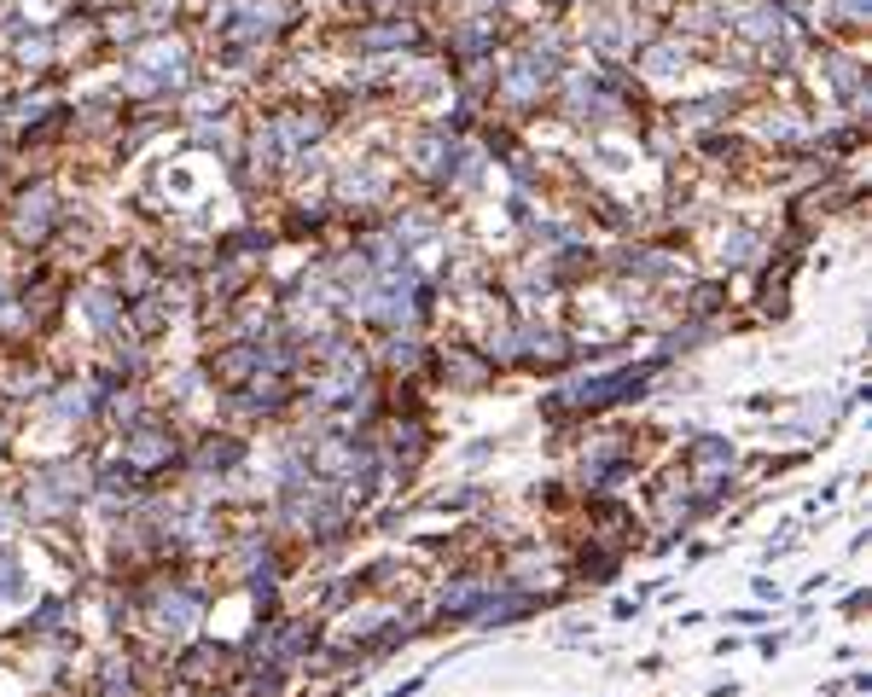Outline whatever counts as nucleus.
I'll use <instances>...</instances> for the list:
<instances>
[{
    "label": "nucleus",
    "instance_id": "obj_1",
    "mask_svg": "<svg viewBox=\"0 0 872 697\" xmlns=\"http://www.w3.org/2000/svg\"><path fill=\"white\" fill-rule=\"evenodd\" d=\"M82 488H88V476H82L76 465H47V471L30 476V494H23V506L47 518V511H58V506H70V500H82Z\"/></svg>",
    "mask_w": 872,
    "mask_h": 697
},
{
    "label": "nucleus",
    "instance_id": "obj_2",
    "mask_svg": "<svg viewBox=\"0 0 872 697\" xmlns=\"http://www.w3.org/2000/svg\"><path fill=\"white\" fill-rule=\"evenodd\" d=\"M47 227H53V187H35L30 198L18 204V232L23 239H41Z\"/></svg>",
    "mask_w": 872,
    "mask_h": 697
},
{
    "label": "nucleus",
    "instance_id": "obj_3",
    "mask_svg": "<svg viewBox=\"0 0 872 697\" xmlns=\"http://www.w3.org/2000/svg\"><path fill=\"white\" fill-rule=\"evenodd\" d=\"M192 622H198V598H192V593H175V598L157 605V628H163V633H187Z\"/></svg>",
    "mask_w": 872,
    "mask_h": 697
},
{
    "label": "nucleus",
    "instance_id": "obj_4",
    "mask_svg": "<svg viewBox=\"0 0 872 697\" xmlns=\"http://www.w3.org/2000/svg\"><path fill=\"white\" fill-rule=\"evenodd\" d=\"M692 465H698L704 476H716V471H727V465H733V448L721 442V436H704V442L692 448Z\"/></svg>",
    "mask_w": 872,
    "mask_h": 697
},
{
    "label": "nucleus",
    "instance_id": "obj_5",
    "mask_svg": "<svg viewBox=\"0 0 872 697\" xmlns=\"http://www.w3.org/2000/svg\"><path fill=\"white\" fill-rule=\"evenodd\" d=\"M128 459H134V465H163V459H169V436L140 431V436L128 442Z\"/></svg>",
    "mask_w": 872,
    "mask_h": 697
},
{
    "label": "nucleus",
    "instance_id": "obj_6",
    "mask_svg": "<svg viewBox=\"0 0 872 697\" xmlns=\"http://www.w3.org/2000/svg\"><path fill=\"white\" fill-rule=\"evenodd\" d=\"M23 570H18V558H12V546H0V598H23Z\"/></svg>",
    "mask_w": 872,
    "mask_h": 697
},
{
    "label": "nucleus",
    "instance_id": "obj_7",
    "mask_svg": "<svg viewBox=\"0 0 872 697\" xmlns=\"http://www.w3.org/2000/svg\"><path fill=\"white\" fill-rule=\"evenodd\" d=\"M88 320H93V332H117V302H110L105 291L88 297Z\"/></svg>",
    "mask_w": 872,
    "mask_h": 697
},
{
    "label": "nucleus",
    "instance_id": "obj_8",
    "mask_svg": "<svg viewBox=\"0 0 872 697\" xmlns=\"http://www.w3.org/2000/svg\"><path fill=\"white\" fill-rule=\"evenodd\" d=\"M100 697H134V675H128V663H110V668H105Z\"/></svg>",
    "mask_w": 872,
    "mask_h": 697
},
{
    "label": "nucleus",
    "instance_id": "obj_9",
    "mask_svg": "<svg viewBox=\"0 0 872 697\" xmlns=\"http://www.w3.org/2000/svg\"><path fill=\"white\" fill-rule=\"evenodd\" d=\"M751 250H756L751 232H733V239L721 244V262H727V267H744V262H751Z\"/></svg>",
    "mask_w": 872,
    "mask_h": 697
},
{
    "label": "nucleus",
    "instance_id": "obj_10",
    "mask_svg": "<svg viewBox=\"0 0 872 697\" xmlns=\"http://www.w3.org/2000/svg\"><path fill=\"white\" fill-rule=\"evenodd\" d=\"M53 413H58V419H82V413H88V396H82V389H58Z\"/></svg>",
    "mask_w": 872,
    "mask_h": 697
},
{
    "label": "nucleus",
    "instance_id": "obj_11",
    "mask_svg": "<svg viewBox=\"0 0 872 697\" xmlns=\"http://www.w3.org/2000/svg\"><path fill=\"white\" fill-rule=\"evenodd\" d=\"M744 30H751V35H773V30H780V12H751Z\"/></svg>",
    "mask_w": 872,
    "mask_h": 697
},
{
    "label": "nucleus",
    "instance_id": "obj_12",
    "mask_svg": "<svg viewBox=\"0 0 872 697\" xmlns=\"http://www.w3.org/2000/svg\"><path fill=\"white\" fill-rule=\"evenodd\" d=\"M674 65H681V58H674V47H657V53L646 58V70H652V76H669Z\"/></svg>",
    "mask_w": 872,
    "mask_h": 697
},
{
    "label": "nucleus",
    "instance_id": "obj_13",
    "mask_svg": "<svg viewBox=\"0 0 872 697\" xmlns=\"http://www.w3.org/2000/svg\"><path fill=\"white\" fill-rule=\"evenodd\" d=\"M233 459H239V448H233V442H221V448H204V454H198V465H233Z\"/></svg>",
    "mask_w": 872,
    "mask_h": 697
},
{
    "label": "nucleus",
    "instance_id": "obj_14",
    "mask_svg": "<svg viewBox=\"0 0 872 697\" xmlns=\"http://www.w3.org/2000/svg\"><path fill=\"white\" fill-rule=\"evenodd\" d=\"M832 12L838 18H867V0H832Z\"/></svg>",
    "mask_w": 872,
    "mask_h": 697
},
{
    "label": "nucleus",
    "instance_id": "obj_15",
    "mask_svg": "<svg viewBox=\"0 0 872 697\" xmlns=\"http://www.w3.org/2000/svg\"><path fill=\"white\" fill-rule=\"evenodd\" d=\"M12 529V506H6V500H0V535H6Z\"/></svg>",
    "mask_w": 872,
    "mask_h": 697
},
{
    "label": "nucleus",
    "instance_id": "obj_16",
    "mask_svg": "<svg viewBox=\"0 0 872 697\" xmlns=\"http://www.w3.org/2000/svg\"><path fill=\"white\" fill-rule=\"evenodd\" d=\"M0 309H6V279H0Z\"/></svg>",
    "mask_w": 872,
    "mask_h": 697
}]
</instances>
